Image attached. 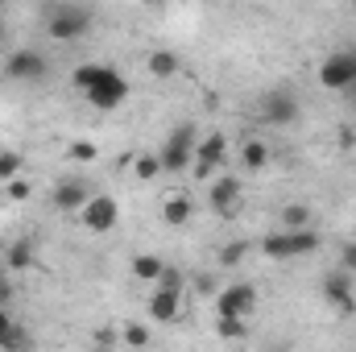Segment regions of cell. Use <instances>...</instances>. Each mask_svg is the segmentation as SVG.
<instances>
[{
	"label": "cell",
	"instance_id": "obj_1",
	"mask_svg": "<svg viewBox=\"0 0 356 352\" xmlns=\"http://www.w3.org/2000/svg\"><path fill=\"white\" fill-rule=\"evenodd\" d=\"M71 83L83 91V99H88L91 108H99V112H112V108H120V104L129 99V79H124L120 71L104 67V63H83V67H75Z\"/></svg>",
	"mask_w": 356,
	"mask_h": 352
},
{
	"label": "cell",
	"instance_id": "obj_2",
	"mask_svg": "<svg viewBox=\"0 0 356 352\" xmlns=\"http://www.w3.org/2000/svg\"><path fill=\"white\" fill-rule=\"evenodd\" d=\"M88 29H91V13L79 8V4H58V8L46 13V33H50L54 42H75V38H83Z\"/></svg>",
	"mask_w": 356,
	"mask_h": 352
},
{
	"label": "cell",
	"instance_id": "obj_3",
	"mask_svg": "<svg viewBox=\"0 0 356 352\" xmlns=\"http://www.w3.org/2000/svg\"><path fill=\"white\" fill-rule=\"evenodd\" d=\"M195 145H199V137H195V125H191V120H186V125H178L175 133L166 137V145L158 150V158H162V170H170V175L186 170V166L195 162Z\"/></svg>",
	"mask_w": 356,
	"mask_h": 352
},
{
	"label": "cell",
	"instance_id": "obj_4",
	"mask_svg": "<svg viewBox=\"0 0 356 352\" xmlns=\"http://www.w3.org/2000/svg\"><path fill=\"white\" fill-rule=\"evenodd\" d=\"M257 311V290L249 282H232L216 294V315L220 319H249Z\"/></svg>",
	"mask_w": 356,
	"mask_h": 352
},
{
	"label": "cell",
	"instance_id": "obj_5",
	"mask_svg": "<svg viewBox=\"0 0 356 352\" xmlns=\"http://www.w3.org/2000/svg\"><path fill=\"white\" fill-rule=\"evenodd\" d=\"M319 83L327 91H348L356 88V54L353 50H336L319 63Z\"/></svg>",
	"mask_w": 356,
	"mask_h": 352
},
{
	"label": "cell",
	"instance_id": "obj_6",
	"mask_svg": "<svg viewBox=\"0 0 356 352\" xmlns=\"http://www.w3.org/2000/svg\"><path fill=\"white\" fill-rule=\"evenodd\" d=\"M75 216H79V224H83L88 232H112L116 220H120V207H116L112 195H91Z\"/></svg>",
	"mask_w": 356,
	"mask_h": 352
},
{
	"label": "cell",
	"instance_id": "obj_7",
	"mask_svg": "<svg viewBox=\"0 0 356 352\" xmlns=\"http://www.w3.org/2000/svg\"><path fill=\"white\" fill-rule=\"evenodd\" d=\"M298 112H302V104H298V95H294L290 88H273L266 99H261V116H266V125H282V129H286V125L298 120Z\"/></svg>",
	"mask_w": 356,
	"mask_h": 352
},
{
	"label": "cell",
	"instance_id": "obj_8",
	"mask_svg": "<svg viewBox=\"0 0 356 352\" xmlns=\"http://www.w3.org/2000/svg\"><path fill=\"white\" fill-rule=\"evenodd\" d=\"M46 71H50V63L38 50H13L8 63H4V75L17 79V83H38V79H46Z\"/></svg>",
	"mask_w": 356,
	"mask_h": 352
},
{
	"label": "cell",
	"instance_id": "obj_9",
	"mask_svg": "<svg viewBox=\"0 0 356 352\" xmlns=\"http://www.w3.org/2000/svg\"><path fill=\"white\" fill-rule=\"evenodd\" d=\"M224 154H228V137H224V133H211V137H203V141L195 145V162H191L195 178H199V182H207V178H211V170L224 162Z\"/></svg>",
	"mask_w": 356,
	"mask_h": 352
},
{
	"label": "cell",
	"instance_id": "obj_10",
	"mask_svg": "<svg viewBox=\"0 0 356 352\" xmlns=\"http://www.w3.org/2000/svg\"><path fill=\"white\" fill-rule=\"evenodd\" d=\"M323 298L340 311V315H353L356 311V298H353V273L348 269H332L323 278Z\"/></svg>",
	"mask_w": 356,
	"mask_h": 352
},
{
	"label": "cell",
	"instance_id": "obj_11",
	"mask_svg": "<svg viewBox=\"0 0 356 352\" xmlns=\"http://www.w3.org/2000/svg\"><path fill=\"white\" fill-rule=\"evenodd\" d=\"M88 186L91 182H83V178H63V182L54 186V207H58V211H79L91 199Z\"/></svg>",
	"mask_w": 356,
	"mask_h": 352
},
{
	"label": "cell",
	"instance_id": "obj_12",
	"mask_svg": "<svg viewBox=\"0 0 356 352\" xmlns=\"http://www.w3.org/2000/svg\"><path fill=\"white\" fill-rule=\"evenodd\" d=\"M207 203H211V211H220V216H228L236 203H241V182L232 175H224V178H216L211 182V191H207Z\"/></svg>",
	"mask_w": 356,
	"mask_h": 352
},
{
	"label": "cell",
	"instance_id": "obj_13",
	"mask_svg": "<svg viewBox=\"0 0 356 352\" xmlns=\"http://www.w3.org/2000/svg\"><path fill=\"white\" fill-rule=\"evenodd\" d=\"M149 315H154L158 323H175L178 315H182V294H178V290H166V286H158V290L149 294Z\"/></svg>",
	"mask_w": 356,
	"mask_h": 352
},
{
	"label": "cell",
	"instance_id": "obj_14",
	"mask_svg": "<svg viewBox=\"0 0 356 352\" xmlns=\"http://www.w3.org/2000/svg\"><path fill=\"white\" fill-rule=\"evenodd\" d=\"M290 232V257H311L319 249V232L315 228H286Z\"/></svg>",
	"mask_w": 356,
	"mask_h": 352
},
{
	"label": "cell",
	"instance_id": "obj_15",
	"mask_svg": "<svg viewBox=\"0 0 356 352\" xmlns=\"http://www.w3.org/2000/svg\"><path fill=\"white\" fill-rule=\"evenodd\" d=\"M145 63H149V75H154V79H175L178 75V54L175 50H154Z\"/></svg>",
	"mask_w": 356,
	"mask_h": 352
},
{
	"label": "cell",
	"instance_id": "obj_16",
	"mask_svg": "<svg viewBox=\"0 0 356 352\" xmlns=\"http://www.w3.org/2000/svg\"><path fill=\"white\" fill-rule=\"evenodd\" d=\"M261 253L273 257V262H290V232H286V228L269 232L266 241H261Z\"/></svg>",
	"mask_w": 356,
	"mask_h": 352
},
{
	"label": "cell",
	"instance_id": "obj_17",
	"mask_svg": "<svg viewBox=\"0 0 356 352\" xmlns=\"http://www.w3.org/2000/svg\"><path fill=\"white\" fill-rule=\"evenodd\" d=\"M162 269H166V262H162V257H154V253H137V257H133V273H137L141 282H158V278H162Z\"/></svg>",
	"mask_w": 356,
	"mask_h": 352
},
{
	"label": "cell",
	"instance_id": "obj_18",
	"mask_svg": "<svg viewBox=\"0 0 356 352\" xmlns=\"http://www.w3.org/2000/svg\"><path fill=\"white\" fill-rule=\"evenodd\" d=\"M162 220H166L170 228H182V224L191 220V199H182V195L166 199V207H162Z\"/></svg>",
	"mask_w": 356,
	"mask_h": 352
},
{
	"label": "cell",
	"instance_id": "obj_19",
	"mask_svg": "<svg viewBox=\"0 0 356 352\" xmlns=\"http://www.w3.org/2000/svg\"><path fill=\"white\" fill-rule=\"evenodd\" d=\"M0 349H25V336H21V328L13 323V315L0 307Z\"/></svg>",
	"mask_w": 356,
	"mask_h": 352
},
{
	"label": "cell",
	"instance_id": "obj_20",
	"mask_svg": "<svg viewBox=\"0 0 356 352\" xmlns=\"http://www.w3.org/2000/svg\"><path fill=\"white\" fill-rule=\"evenodd\" d=\"M241 162H245V170H266V162H269L266 141H245V150H241Z\"/></svg>",
	"mask_w": 356,
	"mask_h": 352
},
{
	"label": "cell",
	"instance_id": "obj_21",
	"mask_svg": "<svg viewBox=\"0 0 356 352\" xmlns=\"http://www.w3.org/2000/svg\"><path fill=\"white\" fill-rule=\"evenodd\" d=\"M282 228H311V207H302V203H290V207H282Z\"/></svg>",
	"mask_w": 356,
	"mask_h": 352
},
{
	"label": "cell",
	"instance_id": "obj_22",
	"mask_svg": "<svg viewBox=\"0 0 356 352\" xmlns=\"http://www.w3.org/2000/svg\"><path fill=\"white\" fill-rule=\"evenodd\" d=\"M133 170H137V178H145V182H149V178L162 175V158H158V154H141V158L133 162Z\"/></svg>",
	"mask_w": 356,
	"mask_h": 352
},
{
	"label": "cell",
	"instance_id": "obj_23",
	"mask_svg": "<svg viewBox=\"0 0 356 352\" xmlns=\"http://www.w3.org/2000/svg\"><path fill=\"white\" fill-rule=\"evenodd\" d=\"M8 265H13V269H29V265H33V245H29V241H17V245L8 249Z\"/></svg>",
	"mask_w": 356,
	"mask_h": 352
},
{
	"label": "cell",
	"instance_id": "obj_24",
	"mask_svg": "<svg viewBox=\"0 0 356 352\" xmlns=\"http://www.w3.org/2000/svg\"><path fill=\"white\" fill-rule=\"evenodd\" d=\"M21 175V154L17 150H0V182Z\"/></svg>",
	"mask_w": 356,
	"mask_h": 352
},
{
	"label": "cell",
	"instance_id": "obj_25",
	"mask_svg": "<svg viewBox=\"0 0 356 352\" xmlns=\"http://www.w3.org/2000/svg\"><path fill=\"white\" fill-rule=\"evenodd\" d=\"M4 195H8V199H17V203H25V199H29V195H33V182H29V178H8V182H4Z\"/></svg>",
	"mask_w": 356,
	"mask_h": 352
},
{
	"label": "cell",
	"instance_id": "obj_26",
	"mask_svg": "<svg viewBox=\"0 0 356 352\" xmlns=\"http://www.w3.org/2000/svg\"><path fill=\"white\" fill-rule=\"evenodd\" d=\"M245 253H249V241H232V245H224V253H220V265H241L245 262Z\"/></svg>",
	"mask_w": 356,
	"mask_h": 352
},
{
	"label": "cell",
	"instance_id": "obj_27",
	"mask_svg": "<svg viewBox=\"0 0 356 352\" xmlns=\"http://www.w3.org/2000/svg\"><path fill=\"white\" fill-rule=\"evenodd\" d=\"M220 336L224 340H245L249 336V319H220Z\"/></svg>",
	"mask_w": 356,
	"mask_h": 352
},
{
	"label": "cell",
	"instance_id": "obj_28",
	"mask_svg": "<svg viewBox=\"0 0 356 352\" xmlns=\"http://www.w3.org/2000/svg\"><path fill=\"white\" fill-rule=\"evenodd\" d=\"M67 154H71L75 162H95V158H99V150H95L91 141H71V150H67Z\"/></svg>",
	"mask_w": 356,
	"mask_h": 352
},
{
	"label": "cell",
	"instance_id": "obj_29",
	"mask_svg": "<svg viewBox=\"0 0 356 352\" xmlns=\"http://www.w3.org/2000/svg\"><path fill=\"white\" fill-rule=\"evenodd\" d=\"M124 344H133V349H145V344H149V328H141V323H129V328H124Z\"/></svg>",
	"mask_w": 356,
	"mask_h": 352
},
{
	"label": "cell",
	"instance_id": "obj_30",
	"mask_svg": "<svg viewBox=\"0 0 356 352\" xmlns=\"http://www.w3.org/2000/svg\"><path fill=\"white\" fill-rule=\"evenodd\" d=\"M182 282H186V278H182L178 269H170V265H166V269H162V278H158V286H166V290H178V294H182Z\"/></svg>",
	"mask_w": 356,
	"mask_h": 352
},
{
	"label": "cell",
	"instance_id": "obj_31",
	"mask_svg": "<svg viewBox=\"0 0 356 352\" xmlns=\"http://www.w3.org/2000/svg\"><path fill=\"white\" fill-rule=\"evenodd\" d=\"M340 269H348V273H356V241H348V245L340 249Z\"/></svg>",
	"mask_w": 356,
	"mask_h": 352
},
{
	"label": "cell",
	"instance_id": "obj_32",
	"mask_svg": "<svg viewBox=\"0 0 356 352\" xmlns=\"http://www.w3.org/2000/svg\"><path fill=\"white\" fill-rule=\"evenodd\" d=\"M336 141H340V150H344V154H348V150H356V129H348V125H344V129L336 133Z\"/></svg>",
	"mask_w": 356,
	"mask_h": 352
},
{
	"label": "cell",
	"instance_id": "obj_33",
	"mask_svg": "<svg viewBox=\"0 0 356 352\" xmlns=\"http://www.w3.org/2000/svg\"><path fill=\"white\" fill-rule=\"evenodd\" d=\"M95 344H116V332H112V328H104V332H95Z\"/></svg>",
	"mask_w": 356,
	"mask_h": 352
},
{
	"label": "cell",
	"instance_id": "obj_34",
	"mask_svg": "<svg viewBox=\"0 0 356 352\" xmlns=\"http://www.w3.org/2000/svg\"><path fill=\"white\" fill-rule=\"evenodd\" d=\"M4 286H8V282H4V265H0V290H4Z\"/></svg>",
	"mask_w": 356,
	"mask_h": 352
},
{
	"label": "cell",
	"instance_id": "obj_35",
	"mask_svg": "<svg viewBox=\"0 0 356 352\" xmlns=\"http://www.w3.org/2000/svg\"><path fill=\"white\" fill-rule=\"evenodd\" d=\"M149 4H162V0H149Z\"/></svg>",
	"mask_w": 356,
	"mask_h": 352
},
{
	"label": "cell",
	"instance_id": "obj_36",
	"mask_svg": "<svg viewBox=\"0 0 356 352\" xmlns=\"http://www.w3.org/2000/svg\"><path fill=\"white\" fill-rule=\"evenodd\" d=\"M0 199H4V195H0Z\"/></svg>",
	"mask_w": 356,
	"mask_h": 352
},
{
	"label": "cell",
	"instance_id": "obj_37",
	"mask_svg": "<svg viewBox=\"0 0 356 352\" xmlns=\"http://www.w3.org/2000/svg\"><path fill=\"white\" fill-rule=\"evenodd\" d=\"M0 4H4V0H0Z\"/></svg>",
	"mask_w": 356,
	"mask_h": 352
},
{
	"label": "cell",
	"instance_id": "obj_38",
	"mask_svg": "<svg viewBox=\"0 0 356 352\" xmlns=\"http://www.w3.org/2000/svg\"><path fill=\"white\" fill-rule=\"evenodd\" d=\"M353 4H356V0H353Z\"/></svg>",
	"mask_w": 356,
	"mask_h": 352
}]
</instances>
